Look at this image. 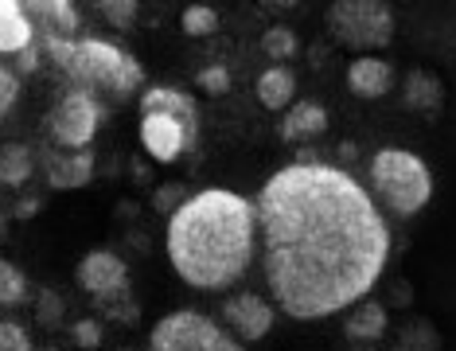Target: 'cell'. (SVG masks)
<instances>
[{
    "label": "cell",
    "mask_w": 456,
    "mask_h": 351,
    "mask_svg": "<svg viewBox=\"0 0 456 351\" xmlns=\"http://www.w3.org/2000/svg\"><path fill=\"white\" fill-rule=\"evenodd\" d=\"M254 211L265 289L293 320L344 313L387 270V219L339 164H285L262 184Z\"/></svg>",
    "instance_id": "cell-1"
},
{
    "label": "cell",
    "mask_w": 456,
    "mask_h": 351,
    "mask_svg": "<svg viewBox=\"0 0 456 351\" xmlns=\"http://www.w3.org/2000/svg\"><path fill=\"white\" fill-rule=\"evenodd\" d=\"M168 262L191 289L219 293L250 270L257 246L254 200L226 188L191 195L168 219Z\"/></svg>",
    "instance_id": "cell-2"
},
{
    "label": "cell",
    "mask_w": 456,
    "mask_h": 351,
    "mask_svg": "<svg viewBox=\"0 0 456 351\" xmlns=\"http://www.w3.org/2000/svg\"><path fill=\"white\" fill-rule=\"evenodd\" d=\"M47 59L55 63L63 75L75 82V90H86L102 102V94L113 102H126L129 94H137V86L144 82V67L129 55L126 47L106 44V39H67V36H44Z\"/></svg>",
    "instance_id": "cell-3"
},
{
    "label": "cell",
    "mask_w": 456,
    "mask_h": 351,
    "mask_svg": "<svg viewBox=\"0 0 456 351\" xmlns=\"http://www.w3.org/2000/svg\"><path fill=\"white\" fill-rule=\"evenodd\" d=\"M141 144L152 160L172 164L200 144V106L175 86H149L141 94Z\"/></svg>",
    "instance_id": "cell-4"
},
{
    "label": "cell",
    "mask_w": 456,
    "mask_h": 351,
    "mask_svg": "<svg viewBox=\"0 0 456 351\" xmlns=\"http://www.w3.org/2000/svg\"><path fill=\"white\" fill-rule=\"evenodd\" d=\"M370 192L379 203H387L390 215L410 219L433 200L429 164L410 149H379L370 160Z\"/></svg>",
    "instance_id": "cell-5"
},
{
    "label": "cell",
    "mask_w": 456,
    "mask_h": 351,
    "mask_svg": "<svg viewBox=\"0 0 456 351\" xmlns=\"http://www.w3.org/2000/svg\"><path fill=\"white\" fill-rule=\"evenodd\" d=\"M328 36L339 47L370 55L394 39V8L382 0H336L328 8Z\"/></svg>",
    "instance_id": "cell-6"
},
{
    "label": "cell",
    "mask_w": 456,
    "mask_h": 351,
    "mask_svg": "<svg viewBox=\"0 0 456 351\" xmlns=\"http://www.w3.org/2000/svg\"><path fill=\"white\" fill-rule=\"evenodd\" d=\"M149 351H246V347L207 313L180 308V313H168L152 324Z\"/></svg>",
    "instance_id": "cell-7"
},
{
    "label": "cell",
    "mask_w": 456,
    "mask_h": 351,
    "mask_svg": "<svg viewBox=\"0 0 456 351\" xmlns=\"http://www.w3.org/2000/svg\"><path fill=\"white\" fill-rule=\"evenodd\" d=\"M98 126H102V102L94 94H86V90H75V86H70L67 94L59 98V106L47 113V133H51V141L59 144V152L90 149Z\"/></svg>",
    "instance_id": "cell-8"
},
{
    "label": "cell",
    "mask_w": 456,
    "mask_h": 351,
    "mask_svg": "<svg viewBox=\"0 0 456 351\" xmlns=\"http://www.w3.org/2000/svg\"><path fill=\"white\" fill-rule=\"evenodd\" d=\"M75 277L102 308L129 301V265L121 262V254H113V250H90L78 262Z\"/></svg>",
    "instance_id": "cell-9"
},
{
    "label": "cell",
    "mask_w": 456,
    "mask_h": 351,
    "mask_svg": "<svg viewBox=\"0 0 456 351\" xmlns=\"http://www.w3.org/2000/svg\"><path fill=\"white\" fill-rule=\"evenodd\" d=\"M223 320L231 324L226 332H231L238 344H254V339H265L273 332L277 313L262 293H238L231 301H223Z\"/></svg>",
    "instance_id": "cell-10"
},
{
    "label": "cell",
    "mask_w": 456,
    "mask_h": 351,
    "mask_svg": "<svg viewBox=\"0 0 456 351\" xmlns=\"http://www.w3.org/2000/svg\"><path fill=\"white\" fill-rule=\"evenodd\" d=\"M44 172L55 192H75L94 180V152H44Z\"/></svg>",
    "instance_id": "cell-11"
},
{
    "label": "cell",
    "mask_w": 456,
    "mask_h": 351,
    "mask_svg": "<svg viewBox=\"0 0 456 351\" xmlns=\"http://www.w3.org/2000/svg\"><path fill=\"white\" fill-rule=\"evenodd\" d=\"M394 86V67L382 63L375 55H359L347 67V90L359 98H387Z\"/></svg>",
    "instance_id": "cell-12"
},
{
    "label": "cell",
    "mask_w": 456,
    "mask_h": 351,
    "mask_svg": "<svg viewBox=\"0 0 456 351\" xmlns=\"http://www.w3.org/2000/svg\"><path fill=\"white\" fill-rule=\"evenodd\" d=\"M36 39V24L24 12V4L16 0H0V55H20L24 47H32Z\"/></svg>",
    "instance_id": "cell-13"
},
{
    "label": "cell",
    "mask_w": 456,
    "mask_h": 351,
    "mask_svg": "<svg viewBox=\"0 0 456 351\" xmlns=\"http://www.w3.org/2000/svg\"><path fill=\"white\" fill-rule=\"evenodd\" d=\"M328 129V110L320 102H293L281 118V137L285 141H313Z\"/></svg>",
    "instance_id": "cell-14"
},
{
    "label": "cell",
    "mask_w": 456,
    "mask_h": 351,
    "mask_svg": "<svg viewBox=\"0 0 456 351\" xmlns=\"http://www.w3.org/2000/svg\"><path fill=\"white\" fill-rule=\"evenodd\" d=\"M402 102H406L410 110H418V113H437L444 106V86H441V78L433 75V70H410L406 82H402Z\"/></svg>",
    "instance_id": "cell-15"
},
{
    "label": "cell",
    "mask_w": 456,
    "mask_h": 351,
    "mask_svg": "<svg viewBox=\"0 0 456 351\" xmlns=\"http://www.w3.org/2000/svg\"><path fill=\"white\" fill-rule=\"evenodd\" d=\"M257 102H262L265 110H289L293 106V94H297V75L289 67H269L257 75Z\"/></svg>",
    "instance_id": "cell-16"
},
{
    "label": "cell",
    "mask_w": 456,
    "mask_h": 351,
    "mask_svg": "<svg viewBox=\"0 0 456 351\" xmlns=\"http://www.w3.org/2000/svg\"><path fill=\"white\" fill-rule=\"evenodd\" d=\"M32 176H36V157L28 144H20V141L0 144V184L4 188H24Z\"/></svg>",
    "instance_id": "cell-17"
},
{
    "label": "cell",
    "mask_w": 456,
    "mask_h": 351,
    "mask_svg": "<svg viewBox=\"0 0 456 351\" xmlns=\"http://www.w3.org/2000/svg\"><path fill=\"white\" fill-rule=\"evenodd\" d=\"M382 332H387V308L379 301H359L344 324V336L355 339V344H375Z\"/></svg>",
    "instance_id": "cell-18"
},
{
    "label": "cell",
    "mask_w": 456,
    "mask_h": 351,
    "mask_svg": "<svg viewBox=\"0 0 456 351\" xmlns=\"http://www.w3.org/2000/svg\"><path fill=\"white\" fill-rule=\"evenodd\" d=\"M24 12H39V20L47 24V36H67L75 39L82 16L75 4H67V0H39V4H24Z\"/></svg>",
    "instance_id": "cell-19"
},
{
    "label": "cell",
    "mask_w": 456,
    "mask_h": 351,
    "mask_svg": "<svg viewBox=\"0 0 456 351\" xmlns=\"http://www.w3.org/2000/svg\"><path fill=\"white\" fill-rule=\"evenodd\" d=\"M28 277L20 265H12L8 257H0V308H16V305H24L28 301Z\"/></svg>",
    "instance_id": "cell-20"
},
{
    "label": "cell",
    "mask_w": 456,
    "mask_h": 351,
    "mask_svg": "<svg viewBox=\"0 0 456 351\" xmlns=\"http://www.w3.org/2000/svg\"><path fill=\"white\" fill-rule=\"evenodd\" d=\"M394 351H441V336L429 320H418V324H406L394 339Z\"/></svg>",
    "instance_id": "cell-21"
},
{
    "label": "cell",
    "mask_w": 456,
    "mask_h": 351,
    "mask_svg": "<svg viewBox=\"0 0 456 351\" xmlns=\"http://www.w3.org/2000/svg\"><path fill=\"white\" fill-rule=\"evenodd\" d=\"M183 32H188L191 39H203V36H215L219 32V12H215L211 4H188L180 16Z\"/></svg>",
    "instance_id": "cell-22"
},
{
    "label": "cell",
    "mask_w": 456,
    "mask_h": 351,
    "mask_svg": "<svg viewBox=\"0 0 456 351\" xmlns=\"http://www.w3.org/2000/svg\"><path fill=\"white\" fill-rule=\"evenodd\" d=\"M262 51H265L269 59H277V67H281L285 59H293L297 51H300V39H297L293 28H281V24H277V28H269V32L262 36Z\"/></svg>",
    "instance_id": "cell-23"
},
{
    "label": "cell",
    "mask_w": 456,
    "mask_h": 351,
    "mask_svg": "<svg viewBox=\"0 0 456 351\" xmlns=\"http://www.w3.org/2000/svg\"><path fill=\"white\" fill-rule=\"evenodd\" d=\"M36 320L44 328H59V324H63V297H59L55 289H39V297H36Z\"/></svg>",
    "instance_id": "cell-24"
},
{
    "label": "cell",
    "mask_w": 456,
    "mask_h": 351,
    "mask_svg": "<svg viewBox=\"0 0 456 351\" xmlns=\"http://www.w3.org/2000/svg\"><path fill=\"white\" fill-rule=\"evenodd\" d=\"M188 200H191V195H188V188H183V184H160V188L152 192V208H157L160 215H168V219H172V215L180 211Z\"/></svg>",
    "instance_id": "cell-25"
},
{
    "label": "cell",
    "mask_w": 456,
    "mask_h": 351,
    "mask_svg": "<svg viewBox=\"0 0 456 351\" xmlns=\"http://www.w3.org/2000/svg\"><path fill=\"white\" fill-rule=\"evenodd\" d=\"M102 16H106V24H113L118 32H126V28L137 24V0H106Z\"/></svg>",
    "instance_id": "cell-26"
},
{
    "label": "cell",
    "mask_w": 456,
    "mask_h": 351,
    "mask_svg": "<svg viewBox=\"0 0 456 351\" xmlns=\"http://www.w3.org/2000/svg\"><path fill=\"white\" fill-rule=\"evenodd\" d=\"M0 351H32V336L24 324L0 316Z\"/></svg>",
    "instance_id": "cell-27"
},
{
    "label": "cell",
    "mask_w": 456,
    "mask_h": 351,
    "mask_svg": "<svg viewBox=\"0 0 456 351\" xmlns=\"http://www.w3.org/2000/svg\"><path fill=\"white\" fill-rule=\"evenodd\" d=\"M195 78H200V90H203V94H215V98H219V94H226V90H231V70L219 67V63L203 67Z\"/></svg>",
    "instance_id": "cell-28"
},
{
    "label": "cell",
    "mask_w": 456,
    "mask_h": 351,
    "mask_svg": "<svg viewBox=\"0 0 456 351\" xmlns=\"http://www.w3.org/2000/svg\"><path fill=\"white\" fill-rule=\"evenodd\" d=\"M16 102H20V78H16V70L0 67V118H8Z\"/></svg>",
    "instance_id": "cell-29"
},
{
    "label": "cell",
    "mask_w": 456,
    "mask_h": 351,
    "mask_svg": "<svg viewBox=\"0 0 456 351\" xmlns=\"http://www.w3.org/2000/svg\"><path fill=\"white\" fill-rule=\"evenodd\" d=\"M70 336H75V344L78 347H86V351H94V347H102V324L98 320H75L70 324Z\"/></svg>",
    "instance_id": "cell-30"
},
{
    "label": "cell",
    "mask_w": 456,
    "mask_h": 351,
    "mask_svg": "<svg viewBox=\"0 0 456 351\" xmlns=\"http://www.w3.org/2000/svg\"><path fill=\"white\" fill-rule=\"evenodd\" d=\"M39 63H44V47H39V44L24 47V51L16 55V75H36Z\"/></svg>",
    "instance_id": "cell-31"
},
{
    "label": "cell",
    "mask_w": 456,
    "mask_h": 351,
    "mask_svg": "<svg viewBox=\"0 0 456 351\" xmlns=\"http://www.w3.org/2000/svg\"><path fill=\"white\" fill-rule=\"evenodd\" d=\"M137 313H141V308L133 305V301H118V305H106V316H110V320H118V324H137Z\"/></svg>",
    "instance_id": "cell-32"
},
{
    "label": "cell",
    "mask_w": 456,
    "mask_h": 351,
    "mask_svg": "<svg viewBox=\"0 0 456 351\" xmlns=\"http://www.w3.org/2000/svg\"><path fill=\"white\" fill-rule=\"evenodd\" d=\"M39 203H44L39 195H24V200L16 203V219H32V215L39 211Z\"/></svg>",
    "instance_id": "cell-33"
},
{
    "label": "cell",
    "mask_w": 456,
    "mask_h": 351,
    "mask_svg": "<svg viewBox=\"0 0 456 351\" xmlns=\"http://www.w3.org/2000/svg\"><path fill=\"white\" fill-rule=\"evenodd\" d=\"M355 152H359L355 144H339V157H344V160H351V157H355Z\"/></svg>",
    "instance_id": "cell-34"
},
{
    "label": "cell",
    "mask_w": 456,
    "mask_h": 351,
    "mask_svg": "<svg viewBox=\"0 0 456 351\" xmlns=\"http://www.w3.org/2000/svg\"><path fill=\"white\" fill-rule=\"evenodd\" d=\"M0 231H4V211H0Z\"/></svg>",
    "instance_id": "cell-35"
},
{
    "label": "cell",
    "mask_w": 456,
    "mask_h": 351,
    "mask_svg": "<svg viewBox=\"0 0 456 351\" xmlns=\"http://www.w3.org/2000/svg\"><path fill=\"white\" fill-rule=\"evenodd\" d=\"M121 351H133V347H121Z\"/></svg>",
    "instance_id": "cell-36"
},
{
    "label": "cell",
    "mask_w": 456,
    "mask_h": 351,
    "mask_svg": "<svg viewBox=\"0 0 456 351\" xmlns=\"http://www.w3.org/2000/svg\"><path fill=\"white\" fill-rule=\"evenodd\" d=\"M362 351H370V347H362Z\"/></svg>",
    "instance_id": "cell-37"
}]
</instances>
